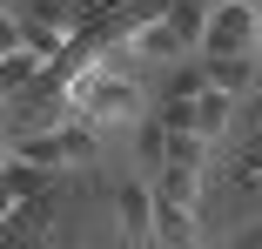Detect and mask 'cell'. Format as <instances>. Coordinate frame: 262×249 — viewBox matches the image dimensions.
<instances>
[{
    "instance_id": "11",
    "label": "cell",
    "mask_w": 262,
    "mask_h": 249,
    "mask_svg": "<svg viewBox=\"0 0 262 249\" xmlns=\"http://www.w3.org/2000/svg\"><path fill=\"white\" fill-rule=\"evenodd\" d=\"M27 81H47V61H40V54H27V47H7V61H0V88L20 94Z\"/></svg>"
},
{
    "instance_id": "3",
    "label": "cell",
    "mask_w": 262,
    "mask_h": 249,
    "mask_svg": "<svg viewBox=\"0 0 262 249\" xmlns=\"http://www.w3.org/2000/svg\"><path fill=\"white\" fill-rule=\"evenodd\" d=\"M115 216H121L128 249H155V216H162V195H155V182H121Z\"/></svg>"
},
{
    "instance_id": "1",
    "label": "cell",
    "mask_w": 262,
    "mask_h": 249,
    "mask_svg": "<svg viewBox=\"0 0 262 249\" xmlns=\"http://www.w3.org/2000/svg\"><path fill=\"white\" fill-rule=\"evenodd\" d=\"M68 94L88 128H141L148 121V94L135 88V74H74Z\"/></svg>"
},
{
    "instance_id": "16",
    "label": "cell",
    "mask_w": 262,
    "mask_h": 249,
    "mask_svg": "<svg viewBox=\"0 0 262 249\" xmlns=\"http://www.w3.org/2000/svg\"><path fill=\"white\" fill-rule=\"evenodd\" d=\"M255 27H262V7H255Z\"/></svg>"
},
{
    "instance_id": "5",
    "label": "cell",
    "mask_w": 262,
    "mask_h": 249,
    "mask_svg": "<svg viewBox=\"0 0 262 249\" xmlns=\"http://www.w3.org/2000/svg\"><path fill=\"white\" fill-rule=\"evenodd\" d=\"M155 249H202V222H195V209L162 202V216H155Z\"/></svg>"
},
{
    "instance_id": "15",
    "label": "cell",
    "mask_w": 262,
    "mask_h": 249,
    "mask_svg": "<svg viewBox=\"0 0 262 249\" xmlns=\"http://www.w3.org/2000/svg\"><path fill=\"white\" fill-rule=\"evenodd\" d=\"M229 249H262V222H249V229H242V236H235Z\"/></svg>"
},
{
    "instance_id": "9",
    "label": "cell",
    "mask_w": 262,
    "mask_h": 249,
    "mask_svg": "<svg viewBox=\"0 0 262 249\" xmlns=\"http://www.w3.org/2000/svg\"><path fill=\"white\" fill-rule=\"evenodd\" d=\"M202 74H208L215 94H235V101L255 88V61H208V54H202Z\"/></svg>"
},
{
    "instance_id": "2",
    "label": "cell",
    "mask_w": 262,
    "mask_h": 249,
    "mask_svg": "<svg viewBox=\"0 0 262 249\" xmlns=\"http://www.w3.org/2000/svg\"><path fill=\"white\" fill-rule=\"evenodd\" d=\"M202 54L208 61H255L262 54L255 7H222V0H215V20H208V34H202Z\"/></svg>"
},
{
    "instance_id": "14",
    "label": "cell",
    "mask_w": 262,
    "mask_h": 249,
    "mask_svg": "<svg viewBox=\"0 0 262 249\" xmlns=\"http://www.w3.org/2000/svg\"><path fill=\"white\" fill-rule=\"evenodd\" d=\"M168 162L202 169V162H208V141H202V135H175V128H168Z\"/></svg>"
},
{
    "instance_id": "13",
    "label": "cell",
    "mask_w": 262,
    "mask_h": 249,
    "mask_svg": "<svg viewBox=\"0 0 262 249\" xmlns=\"http://www.w3.org/2000/svg\"><path fill=\"white\" fill-rule=\"evenodd\" d=\"M135 155H141V169H148V175H162V169H168V128L141 121V128H135Z\"/></svg>"
},
{
    "instance_id": "12",
    "label": "cell",
    "mask_w": 262,
    "mask_h": 249,
    "mask_svg": "<svg viewBox=\"0 0 262 249\" xmlns=\"http://www.w3.org/2000/svg\"><path fill=\"white\" fill-rule=\"evenodd\" d=\"M47 182H54L47 169H34V162H14V155H7V202H14V209L27 202V195H40Z\"/></svg>"
},
{
    "instance_id": "10",
    "label": "cell",
    "mask_w": 262,
    "mask_h": 249,
    "mask_svg": "<svg viewBox=\"0 0 262 249\" xmlns=\"http://www.w3.org/2000/svg\"><path fill=\"white\" fill-rule=\"evenodd\" d=\"M182 47H188V40H182V34H175V27H168L162 14H155V20H148V27L135 34V54H148V61H175Z\"/></svg>"
},
{
    "instance_id": "4",
    "label": "cell",
    "mask_w": 262,
    "mask_h": 249,
    "mask_svg": "<svg viewBox=\"0 0 262 249\" xmlns=\"http://www.w3.org/2000/svg\"><path fill=\"white\" fill-rule=\"evenodd\" d=\"M7 155H14V162H34V169H47V175H61V169H68V141H61V128H47V135H14Z\"/></svg>"
},
{
    "instance_id": "8",
    "label": "cell",
    "mask_w": 262,
    "mask_h": 249,
    "mask_svg": "<svg viewBox=\"0 0 262 249\" xmlns=\"http://www.w3.org/2000/svg\"><path fill=\"white\" fill-rule=\"evenodd\" d=\"M202 169H182V162H168L162 175H155V195H162V202H182V209H195L202 202Z\"/></svg>"
},
{
    "instance_id": "6",
    "label": "cell",
    "mask_w": 262,
    "mask_h": 249,
    "mask_svg": "<svg viewBox=\"0 0 262 249\" xmlns=\"http://www.w3.org/2000/svg\"><path fill=\"white\" fill-rule=\"evenodd\" d=\"M229 128H235V94H215V88H208L202 101H195V135L202 141H222Z\"/></svg>"
},
{
    "instance_id": "7",
    "label": "cell",
    "mask_w": 262,
    "mask_h": 249,
    "mask_svg": "<svg viewBox=\"0 0 262 249\" xmlns=\"http://www.w3.org/2000/svg\"><path fill=\"white\" fill-rule=\"evenodd\" d=\"M188 47H202V34H208V20H215V0H168V14H162Z\"/></svg>"
}]
</instances>
